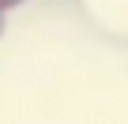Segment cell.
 Wrapping results in <instances>:
<instances>
[{
	"label": "cell",
	"mask_w": 128,
	"mask_h": 124,
	"mask_svg": "<svg viewBox=\"0 0 128 124\" xmlns=\"http://www.w3.org/2000/svg\"><path fill=\"white\" fill-rule=\"evenodd\" d=\"M4 19H8V11H0V34H4Z\"/></svg>",
	"instance_id": "7a4b0ae2"
},
{
	"label": "cell",
	"mask_w": 128,
	"mask_h": 124,
	"mask_svg": "<svg viewBox=\"0 0 128 124\" xmlns=\"http://www.w3.org/2000/svg\"><path fill=\"white\" fill-rule=\"evenodd\" d=\"M26 0H0V11H12V8H23Z\"/></svg>",
	"instance_id": "6da1fadb"
}]
</instances>
